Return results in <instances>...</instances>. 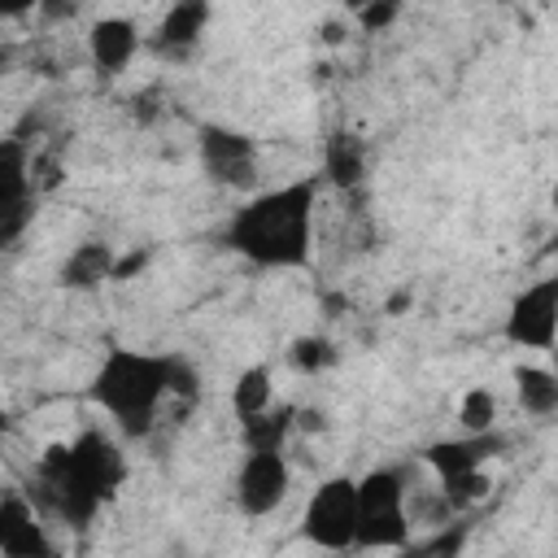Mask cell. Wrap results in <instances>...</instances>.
<instances>
[{
  "mask_svg": "<svg viewBox=\"0 0 558 558\" xmlns=\"http://www.w3.org/2000/svg\"><path fill=\"white\" fill-rule=\"evenodd\" d=\"M323 179L305 174L279 187H266L248 196L227 218V248L240 253L257 270H296L314 253V205H318Z\"/></svg>",
  "mask_w": 558,
  "mask_h": 558,
  "instance_id": "obj_1",
  "label": "cell"
},
{
  "mask_svg": "<svg viewBox=\"0 0 558 558\" xmlns=\"http://www.w3.org/2000/svg\"><path fill=\"white\" fill-rule=\"evenodd\" d=\"M126 480V458L113 445V436H105L100 427H83L74 440L52 445L39 458L35 471V488L26 493L39 514H52L70 527H87L100 506L122 488Z\"/></svg>",
  "mask_w": 558,
  "mask_h": 558,
  "instance_id": "obj_2",
  "label": "cell"
},
{
  "mask_svg": "<svg viewBox=\"0 0 558 558\" xmlns=\"http://www.w3.org/2000/svg\"><path fill=\"white\" fill-rule=\"evenodd\" d=\"M196 371L174 353H148V349H109L96 366L87 397L96 410L113 418L126 436H148L157 427V414L170 397H192Z\"/></svg>",
  "mask_w": 558,
  "mask_h": 558,
  "instance_id": "obj_3",
  "label": "cell"
},
{
  "mask_svg": "<svg viewBox=\"0 0 558 558\" xmlns=\"http://www.w3.org/2000/svg\"><path fill=\"white\" fill-rule=\"evenodd\" d=\"M353 549H410L405 480L392 466H375L357 480V532Z\"/></svg>",
  "mask_w": 558,
  "mask_h": 558,
  "instance_id": "obj_4",
  "label": "cell"
},
{
  "mask_svg": "<svg viewBox=\"0 0 558 558\" xmlns=\"http://www.w3.org/2000/svg\"><path fill=\"white\" fill-rule=\"evenodd\" d=\"M353 532H357V480L353 475H331L305 501L301 536L318 549L340 554V549H353Z\"/></svg>",
  "mask_w": 558,
  "mask_h": 558,
  "instance_id": "obj_5",
  "label": "cell"
},
{
  "mask_svg": "<svg viewBox=\"0 0 558 558\" xmlns=\"http://www.w3.org/2000/svg\"><path fill=\"white\" fill-rule=\"evenodd\" d=\"M196 153H201V170L222 183V187H235V192H248L257 183V144L244 135V131H231V126H201L196 135Z\"/></svg>",
  "mask_w": 558,
  "mask_h": 558,
  "instance_id": "obj_6",
  "label": "cell"
},
{
  "mask_svg": "<svg viewBox=\"0 0 558 558\" xmlns=\"http://www.w3.org/2000/svg\"><path fill=\"white\" fill-rule=\"evenodd\" d=\"M501 336L519 349H536V353H549L554 349V336H558V279H536L527 283L514 301H510V314H506V327Z\"/></svg>",
  "mask_w": 558,
  "mask_h": 558,
  "instance_id": "obj_7",
  "label": "cell"
},
{
  "mask_svg": "<svg viewBox=\"0 0 558 558\" xmlns=\"http://www.w3.org/2000/svg\"><path fill=\"white\" fill-rule=\"evenodd\" d=\"M292 488V466L283 449H248L240 471H235V506L253 519L279 510V501Z\"/></svg>",
  "mask_w": 558,
  "mask_h": 558,
  "instance_id": "obj_8",
  "label": "cell"
},
{
  "mask_svg": "<svg viewBox=\"0 0 558 558\" xmlns=\"http://www.w3.org/2000/svg\"><path fill=\"white\" fill-rule=\"evenodd\" d=\"M0 554H9V558H48V554H57V545L48 541L39 506L26 493L0 497Z\"/></svg>",
  "mask_w": 558,
  "mask_h": 558,
  "instance_id": "obj_9",
  "label": "cell"
},
{
  "mask_svg": "<svg viewBox=\"0 0 558 558\" xmlns=\"http://www.w3.org/2000/svg\"><path fill=\"white\" fill-rule=\"evenodd\" d=\"M31 148L17 135L0 140V240H9L22 218H26V201H31Z\"/></svg>",
  "mask_w": 558,
  "mask_h": 558,
  "instance_id": "obj_10",
  "label": "cell"
},
{
  "mask_svg": "<svg viewBox=\"0 0 558 558\" xmlns=\"http://www.w3.org/2000/svg\"><path fill=\"white\" fill-rule=\"evenodd\" d=\"M501 449H506V436H501L497 427H488V432H462L458 440H436L423 458H427V466L436 471V480H445V475L480 471V466L493 462Z\"/></svg>",
  "mask_w": 558,
  "mask_h": 558,
  "instance_id": "obj_11",
  "label": "cell"
},
{
  "mask_svg": "<svg viewBox=\"0 0 558 558\" xmlns=\"http://www.w3.org/2000/svg\"><path fill=\"white\" fill-rule=\"evenodd\" d=\"M140 52V26L131 17H96L87 31V57L100 74H122Z\"/></svg>",
  "mask_w": 558,
  "mask_h": 558,
  "instance_id": "obj_12",
  "label": "cell"
},
{
  "mask_svg": "<svg viewBox=\"0 0 558 558\" xmlns=\"http://www.w3.org/2000/svg\"><path fill=\"white\" fill-rule=\"evenodd\" d=\"M205 26H209V0H174L166 9V17H161L157 35H153V48L166 52V57L170 52H187V48L201 44Z\"/></svg>",
  "mask_w": 558,
  "mask_h": 558,
  "instance_id": "obj_13",
  "label": "cell"
},
{
  "mask_svg": "<svg viewBox=\"0 0 558 558\" xmlns=\"http://www.w3.org/2000/svg\"><path fill=\"white\" fill-rule=\"evenodd\" d=\"M113 257H118L113 244H105V240H83V244H74L70 257L61 262L57 279H61L65 288H78V292L100 288V283H109V275H113Z\"/></svg>",
  "mask_w": 558,
  "mask_h": 558,
  "instance_id": "obj_14",
  "label": "cell"
},
{
  "mask_svg": "<svg viewBox=\"0 0 558 558\" xmlns=\"http://www.w3.org/2000/svg\"><path fill=\"white\" fill-rule=\"evenodd\" d=\"M318 179H327L336 187H357L366 179V144L357 135H349V131L327 135V144H323V174Z\"/></svg>",
  "mask_w": 558,
  "mask_h": 558,
  "instance_id": "obj_15",
  "label": "cell"
},
{
  "mask_svg": "<svg viewBox=\"0 0 558 558\" xmlns=\"http://www.w3.org/2000/svg\"><path fill=\"white\" fill-rule=\"evenodd\" d=\"M514 392L532 418H549L558 410V379L549 366H514Z\"/></svg>",
  "mask_w": 558,
  "mask_h": 558,
  "instance_id": "obj_16",
  "label": "cell"
},
{
  "mask_svg": "<svg viewBox=\"0 0 558 558\" xmlns=\"http://www.w3.org/2000/svg\"><path fill=\"white\" fill-rule=\"evenodd\" d=\"M296 427V410L292 405H266L253 418H240V436L244 449H283L288 432Z\"/></svg>",
  "mask_w": 558,
  "mask_h": 558,
  "instance_id": "obj_17",
  "label": "cell"
},
{
  "mask_svg": "<svg viewBox=\"0 0 558 558\" xmlns=\"http://www.w3.org/2000/svg\"><path fill=\"white\" fill-rule=\"evenodd\" d=\"M266 405H275V384H270V366H248L235 375L231 384V414L235 418H253Z\"/></svg>",
  "mask_w": 558,
  "mask_h": 558,
  "instance_id": "obj_18",
  "label": "cell"
},
{
  "mask_svg": "<svg viewBox=\"0 0 558 558\" xmlns=\"http://www.w3.org/2000/svg\"><path fill=\"white\" fill-rule=\"evenodd\" d=\"M458 423H462V432H488V427H497V397H493V388H471V392H462V401H458Z\"/></svg>",
  "mask_w": 558,
  "mask_h": 558,
  "instance_id": "obj_19",
  "label": "cell"
},
{
  "mask_svg": "<svg viewBox=\"0 0 558 558\" xmlns=\"http://www.w3.org/2000/svg\"><path fill=\"white\" fill-rule=\"evenodd\" d=\"M292 362H296V371L314 375V371H323V366L336 362V344H331L327 336H301V340L292 344Z\"/></svg>",
  "mask_w": 558,
  "mask_h": 558,
  "instance_id": "obj_20",
  "label": "cell"
},
{
  "mask_svg": "<svg viewBox=\"0 0 558 558\" xmlns=\"http://www.w3.org/2000/svg\"><path fill=\"white\" fill-rule=\"evenodd\" d=\"M401 4L405 0H366L353 17H357V26L362 31H371V35H379V31H388L392 22H397V13H401Z\"/></svg>",
  "mask_w": 558,
  "mask_h": 558,
  "instance_id": "obj_21",
  "label": "cell"
},
{
  "mask_svg": "<svg viewBox=\"0 0 558 558\" xmlns=\"http://www.w3.org/2000/svg\"><path fill=\"white\" fill-rule=\"evenodd\" d=\"M144 262H148V253H126V257H113V275L109 279H126V275H135V270H144Z\"/></svg>",
  "mask_w": 558,
  "mask_h": 558,
  "instance_id": "obj_22",
  "label": "cell"
},
{
  "mask_svg": "<svg viewBox=\"0 0 558 558\" xmlns=\"http://www.w3.org/2000/svg\"><path fill=\"white\" fill-rule=\"evenodd\" d=\"M458 545H462V532H453V527H449L445 536H436V541H423V545H414V549H418V554H440V549L449 554V549H458Z\"/></svg>",
  "mask_w": 558,
  "mask_h": 558,
  "instance_id": "obj_23",
  "label": "cell"
},
{
  "mask_svg": "<svg viewBox=\"0 0 558 558\" xmlns=\"http://www.w3.org/2000/svg\"><path fill=\"white\" fill-rule=\"evenodd\" d=\"M44 0H0V17H26L31 9H39Z\"/></svg>",
  "mask_w": 558,
  "mask_h": 558,
  "instance_id": "obj_24",
  "label": "cell"
},
{
  "mask_svg": "<svg viewBox=\"0 0 558 558\" xmlns=\"http://www.w3.org/2000/svg\"><path fill=\"white\" fill-rule=\"evenodd\" d=\"M9 427H13V418H9V410H4V405H0V436H4V432H9Z\"/></svg>",
  "mask_w": 558,
  "mask_h": 558,
  "instance_id": "obj_25",
  "label": "cell"
},
{
  "mask_svg": "<svg viewBox=\"0 0 558 558\" xmlns=\"http://www.w3.org/2000/svg\"><path fill=\"white\" fill-rule=\"evenodd\" d=\"M340 4H344V9H349V13H357V9H362V4H366V0H340Z\"/></svg>",
  "mask_w": 558,
  "mask_h": 558,
  "instance_id": "obj_26",
  "label": "cell"
},
{
  "mask_svg": "<svg viewBox=\"0 0 558 558\" xmlns=\"http://www.w3.org/2000/svg\"><path fill=\"white\" fill-rule=\"evenodd\" d=\"M0 244H4V240H0Z\"/></svg>",
  "mask_w": 558,
  "mask_h": 558,
  "instance_id": "obj_27",
  "label": "cell"
}]
</instances>
